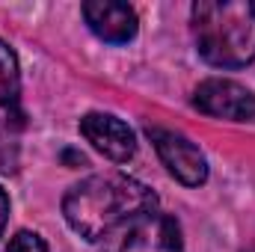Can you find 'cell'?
I'll use <instances>...</instances> for the list:
<instances>
[{
    "label": "cell",
    "mask_w": 255,
    "mask_h": 252,
    "mask_svg": "<svg viewBox=\"0 0 255 252\" xmlns=\"http://www.w3.org/2000/svg\"><path fill=\"white\" fill-rule=\"evenodd\" d=\"M15 163H18V145L6 130H0V172H15Z\"/></svg>",
    "instance_id": "10"
},
{
    "label": "cell",
    "mask_w": 255,
    "mask_h": 252,
    "mask_svg": "<svg viewBox=\"0 0 255 252\" xmlns=\"http://www.w3.org/2000/svg\"><path fill=\"white\" fill-rule=\"evenodd\" d=\"M83 21L107 45H128L139 30L136 12L128 3H116V0H89V3H83Z\"/></svg>",
    "instance_id": "7"
},
{
    "label": "cell",
    "mask_w": 255,
    "mask_h": 252,
    "mask_svg": "<svg viewBox=\"0 0 255 252\" xmlns=\"http://www.w3.org/2000/svg\"><path fill=\"white\" fill-rule=\"evenodd\" d=\"M80 133H83V139L95 151H101L113 163H128L136 154V136H133V130L128 127V122H122L113 113H101V110L86 113L80 119Z\"/></svg>",
    "instance_id": "6"
},
{
    "label": "cell",
    "mask_w": 255,
    "mask_h": 252,
    "mask_svg": "<svg viewBox=\"0 0 255 252\" xmlns=\"http://www.w3.org/2000/svg\"><path fill=\"white\" fill-rule=\"evenodd\" d=\"M21 101V68L15 51L0 39V107L18 110Z\"/></svg>",
    "instance_id": "8"
},
{
    "label": "cell",
    "mask_w": 255,
    "mask_h": 252,
    "mask_svg": "<svg viewBox=\"0 0 255 252\" xmlns=\"http://www.w3.org/2000/svg\"><path fill=\"white\" fill-rule=\"evenodd\" d=\"M199 57L214 68H244L255 60L253 0H199L190 9Z\"/></svg>",
    "instance_id": "2"
},
{
    "label": "cell",
    "mask_w": 255,
    "mask_h": 252,
    "mask_svg": "<svg viewBox=\"0 0 255 252\" xmlns=\"http://www.w3.org/2000/svg\"><path fill=\"white\" fill-rule=\"evenodd\" d=\"M157 211L154 190L125 172H98L63 196L65 223L83 241H104L125 223Z\"/></svg>",
    "instance_id": "1"
},
{
    "label": "cell",
    "mask_w": 255,
    "mask_h": 252,
    "mask_svg": "<svg viewBox=\"0 0 255 252\" xmlns=\"http://www.w3.org/2000/svg\"><path fill=\"white\" fill-rule=\"evenodd\" d=\"M98 252H184L181 226L169 214H142L101 241Z\"/></svg>",
    "instance_id": "3"
},
{
    "label": "cell",
    "mask_w": 255,
    "mask_h": 252,
    "mask_svg": "<svg viewBox=\"0 0 255 252\" xmlns=\"http://www.w3.org/2000/svg\"><path fill=\"white\" fill-rule=\"evenodd\" d=\"M6 220H9V196H6V190L0 187V232L6 226Z\"/></svg>",
    "instance_id": "11"
},
{
    "label": "cell",
    "mask_w": 255,
    "mask_h": 252,
    "mask_svg": "<svg viewBox=\"0 0 255 252\" xmlns=\"http://www.w3.org/2000/svg\"><path fill=\"white\" fill-rule=\"evenodd\" d=\"M193 104L214 119H229V122L255 119V92L229 77L202 80L193 92Z\"/></svg>",
    "instance_id": "5"
},
{
    "label": "cell",
    "mask_w": 255,
    "mask_h": 252,
    "mask_svg": "<svg viewBox=\"0 0 255 252\" xmlns=\"http://www.w3.org/2000/svg\"><path fill=\"white\" fill-rule=\"evenodd\" d=\"M3 252H48V244H45V238L36 235V232H18V235L6 244Z\"/></svg>",
    "instance_id": "9"
},
{
    "label": "cell",
    "mask_w": 255,
    "mask_h": 252,
    "mask_svg": "<svg viewBox=\"0 0 255 252\" xmlns=\"http://www.w3.org/2000/svg\"><path fill=\"white\" fill-rule=\"evenodd\" d=\"M157 157L163 160V166L169 169V175H175L184 187H202L208 181V160L202 154V148L193 142L190 136L169 130V127H145Z\"/></svg>",
    "instance_id": "4"
}]
</instances>
